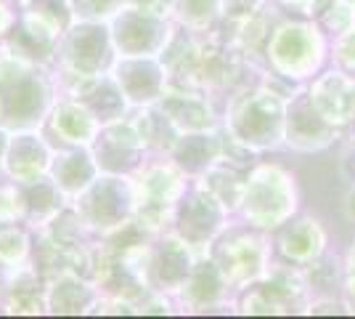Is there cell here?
Returning a JSON list of instances; mask_svg holds the SVG:
<instances>
[{
  "label": "cell",
  "mask_w": 355,
  "mask_h": 319,
  "mask_svg": "<svg viewBox=\"0 0 355 319\" xmlns=\"http://www.w3.org/2000/svg\"><path fill=\"white\" fill-rule=\"evenodd\" d=\"M223 0H173L170 19L191 32H209L220 22Z\"/></svg>",
  "instance_id": "18"
},
{
  "label": "cell",
  "mask_w": 355,
  "mask_h": 319,
  "mask_svg": "<svg viewBox=\"0 0 355 319\" xmlns=\"http://www.w3.org/2000/svg\"><path fill=\"white\" fill-rule=\"evenodd\" d=\"M157 106L170 117V122L180 133L218 131V125H220V115L215 109V96L196 85L170 80Z\"/></svg>",
  "instance_id": "9"
},
{
  "label": "cell",
  "mask_w": 355,
  "mask_h": 319,
  "mask_svg": "<svg viewBox=\"0 0 355 319\" xmlns=\"http://www.w3.org/2000/svg\"><path fill=\"white\" fill-rule=\"evenodd\" d=\"M106 24L117 56H159L175 27L167 14L138 6H122Z\"/></svg>",
  "instance_id": "7"
},
{
  "label": "cell",
  "mask_w": 355,
  "mask_h": 319,
  "mask_svg": "<svg viewBox=\"0 0 355 319\" xmlns=\"http://www.w3.org/2000/svg\"><path fill=\"white\" fill-rule=\"evenodd\" d=\"M228 215L231 213L209 195L202 186V181L191 179L186 183L180 199L175 202L170 224H173V234H178L183 243L191 245L196 253H207L212 240L228 224Z\"/></svg>",
  "instance_id": "6"
},
{
  "label": "cell",
  "mask_w": 355,
  "mask_h": 319,
  "mask_svg": "<svg viewBox=\"0 0 355 319\" xmlns=\"http://www.w3.org/2000/svg\"><path fill=\"white\" fill-rule=\"evenodd\" d=\"M6 147H8V136H6V128H0V167H3V157H6Z\"/></svg>",
  "instance_id": "20"
},
{
  "label": "cell",
  "mask_w": 355,
  "mask_h": 319,
  "mask_svg": "<svg viewBox=\"0 0 355 319\" xmlns=\"http://www.w3.org/2000/svg\"><path fill=\"white\" fill-rule=\"evenodd\" d=\"M295 211V176L279 165H254L247 176V189L239 213L252 227L279 229Z\"/></svg>",
  "instance_id": "4"
},
{
  "label": "cell",
  "mask_w": 355,
  "mask_h": 319,
  "mask_svg": "<svg viewBox=\"0 0 355 319\" xmlns=\"http://www.w3.org/2000/svg\"><path fill=\"white\" fill-rule=\"evenodd\" d=\"M101 301V290L80 272H61L45 288V309L53 314H88Z\"/></svg>",
  "instance_id": "16"
},
{
  "label": "cell",
  "mask_w": 355,
  "mask_h": 319,
  "mask_svg": "<svg viewBox=\"0 0 355 319\" xmlns=\"http://www.w3.org/2000/svg\"><path fill=\"white\" fill-rule=\"evenodd\" d=\"M231 298V285L228 279L223 277V272L218 269V263L209 259L207 253H202V259H196L193 263L191 277L186 279L183 290L178 293V301L180 309L186 311H209V309H218L225 306Z\"/></svg>",
  "instance_id": "13"
},
{
  "label": "cell",
  "mask_w": 355,
  "mask_h": 319,
  "mask_svg": "<svg viewBox=\"0 0 355 319\" xmlns=\"http://www.w3.org/2000/svg\"><path fill=\"white\" fill-rule=\"evenodd\" d=\"M51 179L56 181L67 199L72 202L80 192H85L90 183L98 179V165L90 147H53L51 157Z\"/></svg>",
  "instance_id": "15"
},
{
  "label": "cell",
  "mask_w": 355,
  "mask_h": 319,
  "mask_svg": "<svg viewBox=\"0 0 355 319\" xmlns=\"http://www.w3.org/2000/svg\"><path fill=\"white\" fill-rule=\"evenodd\" d=\"M220 154L223 138L215 136V131H202V133H180L175 147L170 149V160L189 179H199Z\"/></svg>",
  "instance_id": "17"
},
{
  "label": "cell",
  "mask_w": 355,
  "mask_h": 319,
  "mask_svg": "<svg viewBox=\"0 0 355 319\" xmlns=\"http://www.w3.org/2000/svg\"><path fill=\"white\" fill-rule=\"evenodd\" d=\"M74 19H90V22H109L125 6V0H67Z\"/></svg>",
  "instance_id": "19"
},
{
  "label": "cell",
  "mask_w": 355,
  "mask_h": 319,
  "mask_svg": "<svg viewBox=\"0 0 355 319\" xmlns=\"http://www.w3.org/2000/svg\"><path fill=\"white\" fill-rule=\"evenodd\" d=\"M112 77L117 80L125 99L135 109L157 104L170 83V75L159 56H117Z\"/></svg>",
  "instance_id": "11"
},
{
  "label": "cell",
  "mask_w": 355,
  "mask_h": 319,
  "mask_svg": "<svg viewBox=\"0 0 355 319\" xmlns=\"http://www.w3.org/2000/svg\"><path fill=\"white\" fill-rule=\"evenodd\" d=\"M114 61H117V51L106 22L74 19L69 30L59 38L56 67L61 69V75L101 77L112 72Z\"/></svg>",
  "instance_id": "3"
},
{
  "label": "cell",
  "mask_w": 355,
  "mask_h": 319,
  "mask_svg": "<svg viewBox=\"0 0 355 319\" xmlns=\"http://www.w3.org/2000/svg\"><path fill=\"white\" fill-rule=\"evenodd\" d=\"M90 152L96 157V165L101 173L112 176H130L135 167L146 160V144L138 133L130 117L101 125L96 141L90 144Z\"/></svg>",
  "instance_id": "8"
},
{
  "label": "cell",
  "mask_w": 355,
  "mask_h": 319,
  "mask_svg": "<svg viewBox=\"0 0 355 319\" xmlns=\"http://www.w3.org/2000/svg\"><path fill=\"white\" fill-rule=\"evenodd\" d=\"M72 208L93 237H104L135 218V197L130 176L98 173V179L85 192L72 199Z\"/></svg>",
  "instance_id": "5"
},
{
  "label": "cell",
  "mask_w": 355,
  "mask_h": 319,
  "mask_svg": "<svg viewBox=\"0 0 355 319\" xmlns=\"http://www.w3.org/2000/svg\"><path fill=\"white\" fill-rule=\"evenodd\" d=\"M51 157H53V147L37 133V128L16 131L8 136L3 170L14 183L27 186L45 179V173L51 170Z\"/></svg>",
  "instance_id": "12"
},
{
  "label": "cell",
  "mask_w": 355,
  "mask_h": 319,
  "mask_svg": "<svg viewBox=\"0 0 355 319\" xmlns=\"http://www.w3.org/2000/svg\"><path fill=\"white\" fill-rule=\"evenodd\" d=\"M207 256L218 263L231 290L239 293L270 269L273 247L263 229L241 221L223 227V231L207 247Z\"/></svg>",
  "instance_id": "2"
},
{
  "label": "cell",
  "mask_w": 355,
  "mask_h": 319,
  "mask_svg": "<svg viewBox=\"0 0 355 319\" xmlns=\"http://www.w3.org/2000/svg\"><path fill=\"white\" fill-rule=\"evenodd\" d=\"M43 125L56 131L59 147H90L101 131L98 117L72 96L56 99V104L48 112Z\"/></svg>",
  "instance_id": "14"
},
{
  "label": "cell",
  "mask_w": 355,
  "mask_h": 319,
  "mask_svg": "<svg viewBox=\"0 0 355 319\" xmlns=\"http://www.w3.org/2000/svg\"><path fill=\"white\" fill-rule=\"evenodd\" d=\"M284 112H286V96L268 88L257 72V80L252 85L244 83L241 88L231 91L223 112L225 117L223 128L236 144L260 154L282 147Z\"/></svg>",
  "instance_id": "1"
},
{
  "label": "cell",
  "mask_w": 355,
  "mask_h": 319,
  "mask_svg": "<svg viewBox=\"0 0 355 319\" xmlns=\"http://www.w3.org/2000/svg\"><path fill=\"white\" fill-rule=\"evenodd\" d=\"M196 250L189 243H183L178 234H164L162 240L151 243V256H148V274L146 285L151 293H162L170 298H178L186 279L191 277L193 263H196Z\"/></svg>",
  "instance_id": "10"
}]
</instances>
